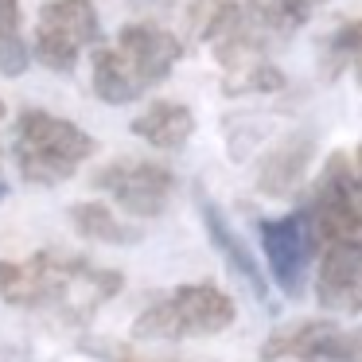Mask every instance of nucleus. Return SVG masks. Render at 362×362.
Wrapping results in <instances>:
<instances>
[{
	"instance_id": "1",
	"label": "nucleus",
	"mask_w": 362,
	"mask_h": 362,
	"mask_svg": "<svg viewBox=\"0 0 362 362\" xmlns=\"http://www.w3.org/2000/svg\"><path fill=\"white\" fill-rule=\"evenodd\" d=\"M125 276L82 253L40 250L20 261H0V300L12 308L51 312L66 323H86L121 292Z\"/></svg>"
},
{
	"instance_id": "2",
	"label": "nucleus",
	"mask_w": 362,
	"mask_h": 362,
	"mask_svg": "<svg viewBox=\"0 0 362 362\" xmlns=\"http://www.w3.org/2000/svg\"><path fill=\"white\" fill-rule=\"evenodd\" d=\"M183 43L156 24H125L113 43L94 51V94L105 105H129L175 71Z\"/></svg>"
},
{
	"instance_id": "3",
	"label": "nucleus",
	"mask_w": 362,
	"mask_h": 362,
	"mask_svg": "<svg viewBox=\"0 0 362 362\" xmlns=\"http://www.w3.org/2000/svg\"><path fill=\"white\" fill-rule=\"evenodd\" d=\"M94 148L98 144L86 129L43 110H24L16 117V129H12L16 172L35 187H55V183L71 180L94 156Z\"/></svg>"
},
{
	"instance_id": "4",
	"label": "nucleus",
	"mask_w": 362,
	"mask_h": 362,
	"mask_svg": "<svg viewBox=\"0 0 362 362\" xmlns=\"http://www.w3.org/2000/svg\"><path fill=\"white\" fill-rule=\"evenodd\" d=\"M238 320V304L214 281L175 284L168 296L152 300L133 323V335L144 343H180V339H206L226 331Z\"/></svg>"
},
{
	"instance_id": "5",
	"label": "nucleus",
	"mask_w": 362,
	"mask_h": 362,
	"mask_svg": "<svg viewBox=\"0 0 362 362\" xmlns=\"http://www.w3.org/2000/svg\"><path fill=\"white\" fill-rule=\"evenodd\" d=\"M98 40H102V20L94 0H51L43 4L35 24V59L47 71L66 74L74 71L82 51L98 47Z\"/></svg>"
},
{
	"instance_id": "6",
	"label": "nucleus",
	"mask_w": 362,
	"mask_h": 362,
	"mask_svg": "<svg viewBox=\"0 0 362 362\" xmlns=\"http://www.w3.org/2000/svg\"><path fill=\"white\" fill-rule=\"evenodd\" d=\"M94 187L105 191L113 203L133 218H160L172 203L175 172L160 160H113L94 175Z\"/></svg>"
},
{
	"instance_id": "7",
	"label": "nucleus",
	"mask_w": 362,
	"mask_h": 362,
	"mask_svg": "<svg viewBox=\"0 0 362 362\" xmlns=\"http://www.w3.org/2000/svg\"><path fill=\"white\" fill-rule=\"evenodd\" d=\"M265 362H362V327H343L335 320H296L276 327L261 346Z\"/></svg>"
},
{
	"instance_id": "8",
	"label": "nucleus",
	"mask_w": 362,
	"mask_h": 362,
	"mask_svg": "<svg viewBox=\"0 0 362 362\" xmlns=\"http://www.w3.org/2000/svg\"><path fill=\"white\" fill-rule=\"evenodd\" d=\"M261 250H265V265H269V273H273L276 288L288 292V296H300L308 261L315 257L304 218H300V214L265 218L261 222Z\"/></svg>"
},
{
	"instance_id": "9",
	"label": "nucleus",
	"mask_w": 362,
	"mask_h": 362,
	"mask_svg": "<svg viewBox=\"0 0 362 362\" xmlns=\"http://www.w3.org/2000/svg\"><path fill=\"white\" fill-rule=\"evenodd\" d=\"M315 300L335 315H362V245L315 253Z\"/></svg>"
},
{
	"instance_id": "10",
	"label": "nucleus",
	"mask_w": 362,
	"mask_h": 362,
	"mask_svg": "<svg viewBox=\"0 0 362 362\" xmlns=\"http://www.w3.org/2000/svg\"><path fill=\"white\" fill-rule=\"evenodd\" d=\"M312 156H315L312 133H288L281 144H273V148L261 156V164H257V191H261V195H269V199H288L292 191L300 187V180H304Z\"/></svg>"
},
{
	"instance_id": "11",
	"label": "nucleus",
	"mask_w": 362,
	"mask_h": 362,
	"mask_svg": "<svg viewBox=\"0 0 362 362\" xmlns=\"http://www.w3.org/2000/svg\"><path fill=\"white\" fill-rule=\"evenodd\" d=\"M133 133L156 152H180L195 133V113L183 102H152L144 113L133 117Z\"/></svg>"
},
{
	"instance_id": "12",
	"label": "nucleus",
	"mask_w": 362,
	"mask_h": 362,
	"mask_svg": "<svg viewBox=\"0 0 362 362\" xmlns=\"http://www.w3.org/2000/svg\"><path fill=\"white\" fill-rule=\"evenodd\" d=\"M203 222H206V234H211V242H214V245H218L222 257H226L230 265H234L238 273H242V281L250 284V288L257 292V296H265L269 284H265V273H261V261L253 257L250 245H245L242 238H238L234 230H230V222L222 218V211H218L214 203H203Z\"/></svg>"
},
{
	"instance_id": "13",
	"label": "nucleus",
	"mask_w": 362,
	"mask_h": 362,
	"mask_svg": "<svg viewBox=\"0 0 362 362\" xmlns=\"http://www.w3.org/2000/svg\"><path fill=\"white\" fill-rule=\"evenodd\" d=\"M323 0H245V12L253 16V24L269 35L273 43L296 35L308 20L315 16Z\"/></svg>"
},
{
	"instance_id": "14",
	"label": "nucleus",
	"mask_w": 362,
	"mask_h": 362,
	"mask_svg": "<svg viewBox=\"0 0 362 362\" xmlns=\"http://www.w3.org/2000/svg\"><path fill=\"white\" fill-rule=\"evenodd\" d=\"M71 222L82 238L90 242H105V245H129L141 238L136 226H125L113 211H105V203H78L71 206Z\"/></svg>"
},
{
	"instance_id": "15",
	"label": "nucleus",
	"mask_w": 362,
	"mask_h": 362,
	"mask_svg": "<svg viewBox=\"0 0 362 362\" xmlns=\"http://www.w3.org/2000/svg\"><path fill=\"white\" fill-rule=\"evenodd\" d=\"M327 66L331 74L339 71H351L358 74V86H362V20H351V24H343L335 35L327 40Z\"/></svg>"
},
{
	"instance_id": "16",
	"label": "nucleus",
	"mask_w": 362,
	"mask_h": 362,
	"mask_svg": "<svg viewBox=\"0 0 362 362\" xmlns=\"http://www.w3.org/2000/svg\"><path fill=\"white\" fill-rule=\"evenodd\" d=\"M273 90H284V74L276 71L273 63H261L253 71L238 74V78H222V94L238 98V94H273Z\"/></svg>"
},
{
	"instance_id": "17",
	"label": "nucleus",
	"mask_w": 362,
	"mask_h": 362,
	"mask_svg": "<svg viewBox=\"0 0 362 362\" xmlns=\"http://www.w3.org/2000/svg\"><path fill=\"white\" fill-rule=\"evenodd\" d=\"M32 63V51L24 43V32L20 28H0V74L8 78H20Z\"/></svg>"
},
{
	"instance_id": "18",
	"label": "nucleus",
	"mask_w": 362,
	"mask_h": 362,
	"mask_svg": "<svg viewBox=\"0 0 362 362\" xmlns=\"http://www.w3.org/2000/svg\"><path fill=\"white\" fill-rule=\"evenodd\" d=\"M0 28H20V0H0Z\"/></svg>"
},
{
	"instance_id": "19",
	"label": "nucleus",
	"mask_w": 362,
	"mask_h": 362,
	"mask_svg": "<svg viewBox=\"0 0 362 362\" xmlns=\"http://www.w3.org/2000/svg\"><path fill=\"white\" fill-rule=\"evenodd\" d=\"M4 117H8V105H4V102H0V121H4Z\"/></svg>"
},
{
	"instance_id": "20",
	"label": "nucleus",
	"mask_w": 362,
	"mask_h": 362,
	"mask_svg": "<svg viewBox=\"0 0 362 362\" xmlns=\"http://www.w3.org/2000/svg\"><path fill=\"white\" fill-rule=\"evenodd\" d=\"M4 195H8V187H4V183H0V199H4Z\"/></svg>"
},
{
	"instance_id": "21",
	"label": "nucleus",
	"mask_w": 362,
	"mask_h": 362,
	"mask_svg": "<svg viewBox=\"0 0 362 362\" xmlns=\"http://www.w3.org/2000/svg\"><path fill=\"white\" fill-rule=\"evenodd\" d=\"M129 362H141V358H129Z\"/></svg>"
}]
</instances>
